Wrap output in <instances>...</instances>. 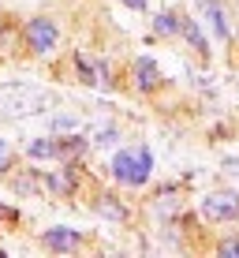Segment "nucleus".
<instances>
[{
	"mask_svg": "<svg viewBox=\"0 0 239 258\" xmlns=\"http://www.w3.org/2000/svg\"><path fill=\"white\" fill-rule=\"evenodd\" d=\"M49 105V94L38 90L30 83H4L0 86V120H19V116H34Z\"/></svg>",
	"mask_w": 239,
	"mask_h": 258,
	"instance_id": "f257e3e1",
	"label": "nucleus"
},
{
	"mask_svg": "<svg viewBox=\"0 0 239 258\" xmlns=\"http://www.w3.org/2000/svg\"><path fill=\"white\" fill-rule=\"evenodd\" d=\"M149 165H153L149 150H123V154H116V161H112V176H116L120 183L138 187V183L149 180Z\"/></svg>",
	"mask_w": 239,
	"mask_h": 258,
	"instance_id": "f03ea898",
	"label": "nucleus"
},
{
	"mask_svg": "<svg viewBox=\"0 0 239 258\" xmlns=\"http://www.w3.org/2000/svg\"><path fill=\"white\" fill-rule=\"evenodd\" d=\"M202 213L209 221H232V217H239V195L235 191H213L202 202Z\"/></svg>",
	"mask_w": 239,
	"mask_h": 258,
	"instance_id": "7ed1b4c3",
	"label": "nucleus"
},
{
	"mask_svg": "<svg viewBox=\"0 0 239 258\" xmlns=\"http://www.w3.org/2000/svg\"><path fill=\"white\" fill-rule=\"evenodd\" d=\"M26 41H30L34 52H49L56 45V26H52V19H30L26 23Z\"/></svg>",
	"mask_w": 239,
	"mask_h": 258,
	"instance_id": "20e7f679",
	"label": "nucleus"
},
{
	"mask_svg": "<svg viewBox=\"0 0 239 258\" xmlns=\"http://www.w3.org/2000/svg\"><path fill=\"white\" fill-rule=\"evenodd\" d=\"M198 8L206 12V19H209V26H213V34L224 41V38H228V19H224V8H220V0H198Z\"/></svg>",
	"mask_w": 239,
	"mask_h": 258,
	"instance_id": "39448f33",
	"label": "nucleus"
},
{
	"mask_svg": "<svg viewBox=\"0 0 239 258\" xmlns=\"http://www.w3.org/2000/svg\"><path fill=\"white\" fill-rule=\"evenodd\" d=\"M45 247L49 251H75L78 247V232L75 228H49L45 232Z\"/></svg>",
	"mask_w": 239,
	"mask_h": 258,
	"instance_id": "423d86ee",
	"label": "nucleus"
},
{
	"mask_svg": "<svg viewBox=\"0 0 239 258\" xmlns=\"http://www.w3.org/2000/svg\"><path fill=\"white\" fill-rule=\"evenodd\" d=\"M135 83H138V90H153V86L161 83V71H157V64L149 56H142L135 64Z\"/></svg>",
	"mask_w": 239,
	"mask_h": 258,
	"instance_id": "0eeeda50",
	"label": "nucleus"
},
{
	"mask_svg": "<svg viewBox=\"0 0 239 258\" xmlns=\"http://www.w3.org/2000/svg\"><path fill=\"white\" fill-rule=\"evenodd\" d=\"M26 154H30V157H60V142H52V139H34L30 146H26Z\"/></svg>",
	"mask_w": 239,
	"mask_h": 258,
	"instance_id": "6e6552de",
	"label": "nucleus"
},
{
	"mask_svg": "<svg viewBox=\"0 0 239 258\" xmlns=\"http://www.w3.org/2000/svg\"><path fill=\"white\" fill-rule=\"evenodd\" d=\"M180 30L187 34V41H191V45L198 49V52H209V49H206V38H202V30H198V23H194V19H183V23H180Z\"/></svg>",
	"mask_w": 239,
	"mask_h": 258,
	"instance_id": "1a4fd4ad",
	"label": "nucleus"
},
{
	"mask_svg": "<svg viewBox=\"0 0 239 258\" xmlns=\"http://www.w3.org/2000/svg\"><path fill=\"white\" fill-rule=\"evenodd\" d=\"M97 213H101V217H112V221H127V210H123L120 202H112L109 195H105V199L97 202Z\"/></svg>",
	"mask_w": 239,
	"mask_h": 258,
	"instance_id": "9d476101",
	"label": "nucleus"
},
{
	"mask_svg": "<svg viewBox=\"0 0 239 258\" xmlns=\"http://www.w3.org/2000/svg\"><path fill=\"white\" fill-rule=\"evenodd\" d=\"M153 30H157V34H176V30H180V19H176L172 12H161V15L153 19Z\"/></svg>",
	"mask_w": 239,
	"mask_h": 258,
	"instance_id": "9b49d317",
	"label": "nucleus"
},
{
	"mask_svg": "<svg viewBox=\"0 0 239 258\" xmlns=\"http://www.w3.org/2000/svg\"><path fill=\"white\" fill-rule=\"evenodd\" d=\"M83 150H86V142H83V139H67V142H60V157H64V161H75Z\"/></svg>",
	"mask_w": 239,
	"mask_h": 258,
	"instance_id": "f8f14e48",
	"label": "nucleus"
},
{
	"mask_svg": "<svg viewBox=\"0 0 239 258\" xmlns=\"http://www.w3.org/2000/svg\"><path fill=\"white\" fill-rule=\"evenodd\" d=\"M49 187L52 191H71L75 180H71V172H60V176H49Z\"/></svg>",
	"mask_w": 239,
	"mask_h": 258,
	"instance_id": "ddd939ff",
	"label": "nucleus"
},
{
	"mask_svg": "<svg viewBox=\"0 0 239 258\" xmlns=\"http://www.w3.org/2000/svg\"><path fill=\"white\" fill-rule=\"evenodd\" d=\"M75 127H78L75 116H56V120H52V131H75Z\"/></svg>",
	"mask_w": 239,
	"mask_h": 258,
	"instance_id": "4468645a",
	"label": "nucleus"
},
{
	"mask_svg": "<svg viewBox=\"0 0 239 258\" xmlns=\"http://www.w3.org/2000/svg\"><path fill=\"white\" fill-rule=\"evenodd\" d=\"M94 142H97V146H109V142H116V131H112V127H101V131L94 135Z\"/></svg>",
	"mask_w": 239,
	"mask_h": 258,
	"instance_id": "2eb2a0df",
	"label": "nucleus"
},
{
	"mask_svg": "<svg viewBox=\"0 0 239 258\" xmlns=\"http://www.w3.org/2000/svg\"><path fill=\"white\" fill-rule=\"evenodd\" d=\"M12 168V150H8V142L0 139V172H8Z\"/></svg>",
	"mask_w": 239,
	"mask_h": 258,
	"instance_id": "dca6fc26",
	"label": "nucleus"
},
{
	"mask_svg": "<svg viewBox=\"0 0 239 258\" xmlns=\"http://www.w3.org/2000/svg\"><path fill=\"white\" fill-rule=\"evenodd\" d=\"M220 254H232V258H239V239H224V243H220Z\"/></svg>",
	"mask_w": 239,
	"mask_h": 258,
	"instance_id": "f3484780",
	"label": "nucleus"
},
{
	"mask_svg": "<svg viewBox=\"0 0 239 258\" xmlns=\"http://www.w3.org/2000/svg\"><path fill=\"white\" fill-rule=\"evenodd\" d=\"M0 221H15V210H8V206H0Z\"/></svg>",
	"mask_w": 239,
	"mask_h": 258,
	"instance_id": "a211bd4d",
	"label": "nucleus"
},
{
	"mask_svg": "<svg viewBox=\"0 0 239 258\" xmlns=\"http://www.w3.org/2000/svg\"><path fill=\"white\" fill-rule=\"evenodd\" d=\"M127 8H146V0H123Z\"/></svg>",
	"mask_w": 239,
	"mask_h": 258,
	"instance_id": "6ab92c4d",
	"label": "nucleus"
},
{
	"mask_svg": "<svg viewBox=\"0 0 239 258\" xmlns=\"http://www.w3.org/2000/svg\"><path fill=\"white\" fill-rule=\"evenodd\" d=\"M224 168H228V172H235V176H239V161H228Z\"/></svg>",
	"mask_w": 239,
	"mask_h": 258,
	"instance_id": "aec40b11",
	"label": "nucleus"
}]
</instances>
